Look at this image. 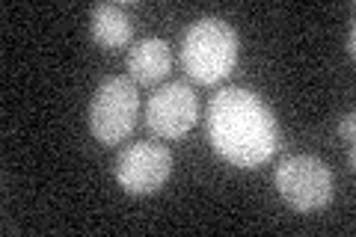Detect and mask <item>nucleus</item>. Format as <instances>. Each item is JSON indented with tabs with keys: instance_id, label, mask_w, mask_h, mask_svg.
Listing matches in <instances>:
<instances>
[{
	"instance_id": "obj_10",
	"label": "nucleus",
	"mask_w": 356,
	"mask_h": 237,
	"mask_svg": "<svg viewBox=\"0 0 356 237\" xmlns=\"http://www.w3.org/2000/svg\"><path fill=\"white\" fill-rule=\"evenodd\" d=\"M353 44H356V30L350 27V33H348V44H344V51H348L350 56H353V51H356V48H353Z\"/></svg>"
},
{
	"instance_id": "obj_4",
	"label": "nucleus",
	"mask_w": 356,
	"mask_h": 237,
	"mask_svg": "<svg viewBox=\"0 0 356 237\" xmlns=\"http://www.w3.org/2000/svg\"><path fill=\"white\" fill-rule=\"evenodd\" d=\"M273 184L285 205L300 213L321 211L332 202V172L315 154H291L280 161Z\"/></svg>"
},
{
	"instance_id": "obj_9",
	"label": "nucleus",
	"mask_w": 356,
	"mask_h": 237,
	"mask_svg": "<svg viewBox=\"0 0 356 237\" xmlns=\"http://www.w3.org/2000/svg\"><path fill=\"white\" fill-rule=\"evenodd\" d=\"M353 113H344V116H341V122H339V133H341V137L344 140H348V142H353Z\"/></svg>"
},
{
	"instance_id": "obj_8",
	"label": "nucleus",
	"mask_w": 356,
	"mask_h": 237,
	"mask_svg": "<svg viewBox=\"0 0 356 237\" xmlns=\"http://www.w3.org/2000/svg\"><path fill=\"white\" fill-rule=\"evenodd\" d=\"M89 30H92V39L104 51H119L131 44L134 21L119 3H98L92 6V15H89Z\"/></svg>"
},
{
	"instance_id": "obj_1",
	"label": "nucleus",
	"mask_w": 356,
	"mask_h": 237,
	"mask_svg": "<svg viewBox=\"0 0 356 237\" xmlns=\"http://www.w3.org/2000/svg\"><path fill=\"white\" fill-rule=\"evenodd\" d=\"M205 131L214 152L238 169H259L280 149V122L273 110L243 86H226L211 98Z\"/></svg>"
},
{
	"instance_id": "obj_5",
	"label": "nucleus",
	"mask_w": 356,
	"mask_h": 237,
	"mask_svg": "<svg viewBox=\"0 0 356 237\" xmlns=\"http://www.w3.org/2000/svg\"><path fill=\"white\" fill-rule=\"evenodd\" d=\"M172 152L161 142L143 140L122 149L116 157V181L131 196H152L170 181Z\"/></svg>"
},
{
	"instance_id": "obj_6",
	"label": "nucleus",
	"mask_w": 356,
	"mask_h": 237,
	"mask_svg": "<svg viewBox=\"0 0 356 237\" xmlns=\"http://www.w3.org/2000/svg\"><path fill=\"white\" fill-rule=\"evenodd\" d=\"M199 119V98L191 83L170 81L149 95L146 122L163 140H181Z\"/></svg>"
},
{
	"instance_id": "obj_2",
	"label": "nucleus",
	"mask_w": 356,
	"mask_h": 237,
	"mask_svg": "<svg viewBox=\"0 0 356 237\" xmlns=\"http://www.w3.org/2000/svg\"><path fill=\"white\" fill-rule=\"evenodd\" d=\"M238 63V33L229 21L205 15L187 27L181 39V65L191 81L214 86L226 81Z\"/></svg>"
},
{
	"instance_id": "obj_7",
	"label": "nucleus",
	"mask_w": 356,
	"mask_h": 237,
	"mask_svg": "<svg viewBox=\"0 0 356 237\" xmlns=\"http://www.w3.org/2000/svg\"><path fill=\"white\" fill-rule=\"evenodd\" d=\"M125 65H128V77L134 83H140V86L161 83L163 77L170 74V69H172V48H170V42L154 39V36H146V39L134 42L131 51H128Z\"/></svg>"
},
{
	"instance_id": "obj_3",
	"label": "nucleus",
	"mask_w": 356,
	"mask_h": 237,
	"mask_svg": "<svg viewBox=\"0 0 356 237\" xmlns=\"http://www.w3.org/2000/svg\"><path fill=\"white\" fill-rule=\"evenodd\" d=\"M140 113L137 83L131 77H107L98 83L92 101H89V131L104 145H119L131 137Z\"/></svg>"
}]
</instances>
